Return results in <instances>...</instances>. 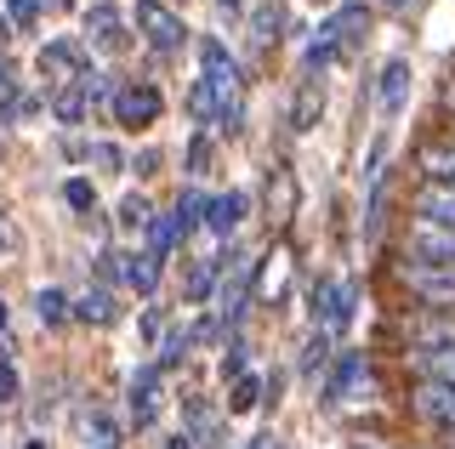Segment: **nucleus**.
I'll list each match as a JSON object with an SVG mask.
<instances>
[{"instance_id": "14", "label": "nucleus", "mask_w": 455, "mask_h": 449, "mask_svg": "<svg viewBox=\"0 0 455 449\" xmlns=\"http://www.w3.org/2000/svg\"><path fill=\"white\" fill-rule=\"evenodd\" d=\"M68 319H80V325H114L120 319V302H114V290H80L75 302H68Z\"/></svg>"}, {"instance_id": "17", "label": "nucleus", "mask_w": 455, "mask_h": 449, "mask_svg": "<svg viewBox=\"0 0 455 449\" xmlns=\"http://www.w3.org/2000/svg\"><path fill=\"white\" fill-rule=\"evenodd\" d=\"M364 29H370V12H364V6H341L331 23H319V35L331 40L336 51H347V46H353V40H359Z\"/></svg>"}, {"instance_id": "6", "label": "nucleus", "mask_w": 455, "mask_h": 449, "mask_svg": "<svg viewBox=\"0 0 455 449\" xmlns=\"http://www.w3.org/2000/svg\"><path fill=\"white\" fill-rule=\"evenodd\" d=\"M137 29L154 51H182V18L165 12L160 0H137Z\"/></svg>"}, {"instance_id": "22", "label": "nucleus", "mask_w": 455, "mask_h": 449, "mask_svg": "<svg viewBox=\"0 0 455 449\" xmlns=\"http://www.w3.org/2000/svg\"><path fill=\"white\" fill-rule=\"evenodd\" d=\"M171 228H177V240H188L194 228H205V193H177V205H171Z\"/></svg>"}, {"instance_id": "21", "label": "nucleus", "mask_w": 455, "mask_h": 449, "mask_svg": "<svg viewBox=\"0 0 455 449\" xmlns=\"http://www.w3.org/2000/svg\"><path fill=\"white\" fill-rule=\"evenodd\" d=\"M381 114H398L404 108V97H410V63H387L381 68Z\"/></svg>"}, {"instance_id": "23", "label": "nucleus", "mask_w": 455, "mask_h": 449, "mask_svg": "<svg viewBox=\"0 0 455 449\" xmlns=\"http://www.w3.org/2000/svg\"><path fill=\"white\" fill-rule=\"evenodd\" d=\"M85 29H92V40H103V46H120V12H114L108 0H97V6L85 12Z\"/></svg>"}, {"instance_id": "38", "label": "nucleus", "mask_w": 455, "mask_h": 449, "mask_svg": "<svg viewBox=\"0 0 455 449\" xmlns=\"http://www.w3.org/2000/svg\"><path fill=\"white\" fill-rule=\"evenodd\" d=\"M12 398H18V370L0 358V404H12Z\"/></svg>"}, {"instance_id": "42", "label": "nucleus", "mask_w": 455, "mask_h": 449, "mask_svg": "<svg viewBox=\"0 0 455 449\" xmlns=\"http://www.w3.org/2000/svg\"><path fill=\"white\" fill-rule=\"evenodd\" d=\"M0 97H6V58H0Z\"/></svg>"}, {"instance_id": "33", "label": "nucleus", "mask_w": 455, "mask_h": 449, "mask_svg": "<svg viewBox=\"0 0 455 449\" xmlns=\"http://www.w3.org/2000/svg\"><path fill=\"white\" fill-rule=\"evenodd\" d=\"M63 200L75 205V210H92V205H97V188H92L85 177H68V182H63Z\"/></svg>"}, {"instance_id": "27", "label": "nucleus", "mask_w": 455, "mask_h": 449, "mask_svg": "<svg viewBox=\"0 0 455 449\" xmlns=\"http://www.w3.org/2000/svg\"><path fill=\"white\" fill-rule=\"evenodd\" d=\"M267 205H279L274 217H284V210L296 205V182H291V171H284V165H279V171H267Z\"/></svg>"}, {"instance_id": "18", "label": "nucleus", "mask_w": 455, "mask_h": 449, "mask_svg": "<svg viewBox=\"0 0 455 449\" xmlns=\"http://www.w3.org/2000/svg\"><path fill=\"white\" fill-rule=\"evenodd\" d=\"M154 387H160V370L142 364L137 382H132V421H137V427H148V421L160 415V392H154Z\"/></svg>"}, {"instance_id": "2", "label": "nucleus", "mask_w": 455, "mask_h": 449, "mask_svg": "<svg viewBox=\"0 0 455 449\" xmlns=\"http://www.w3.org/2000/svg\"><path fill=\"white\" fill-rule=\"evenodd\" d=\"M393 335L404 342V353H433V347H455V313L438 307H410L393 319Z\"/></svg>"}, {"instance_id": "1", "label": "nucleus", "mask_w": 455, "mask_h": 449, "mask_svg": "<svg viewBox=\"0 0 455 449\" xmlns=\"http://www.w3.org/2000/svg\"><path fill=\"white\" fill-rule=\"evenodd\" d=\"M393 279L410 290L416 307H438V313H455V268L450 262H416V256H398Z\"/></svg>"}, {"instance_id": "40", "label": "nucleus", "mask_w": 455, "mask_h": 449, "mask_svg": "<svg viewBox=\"0 0 455 449\" xmlns=\"http://www.w3.org/2000/svg\"><path fill=\"white\" fill-rule=\"evenodd\" d=\"M6 40H12V18H6V12H0V46H6Z\"/></svg>"}, {"instance_id": "34", "label": "nucleus", "mask_w": 455, "mask_h": 449, "mask_svg": "<svg viewBox=\"0 0 455 449\" xmlns=\"http://www.w3.org/2000/svg\"><path fill=\"white\" fill-rule=\"evenodd\" d=\"M6 18H12V29H35L40 23V0H6Z\"/></svg>"}, {"instance_id": "10", "label": "nucleus", "mask_w": 455, "mask_h": 449, "mask_svg": "<svg viewBox=\"0 0 455 449\" xmlns=\"http://www.w3.org/2000/svg\"><path fill=\"white\" fill-rule=\"evenodd\" d=\"M245 210H251V193L245 188H228V193H217V200H205V228L217 233V240H228V233L245 222Z\"/></svg>"}, {"instance_id": "29", "label": "nucleus", "mask_w": 455, "mask_h": 449, "mask_svg": "<svg viewBox=\"0 0 455 449\" xmlns=\"http://www.w3.org/2000/svg\"><path fill=\"white\" fill-rule=\"evenodd\" d=\"M302 370L307 375L331 370V330H313V342H307V353H302Z\"/></svg>"}, {"instance_id": "32", "label": "nucleus", "mask_w": 455, "mask_h": 449, "mask_svg": "<svg viewBox=\"0 0 455 449\" xmlns=\"http://www.w3.org/2000/svg\"><path fill=\"white\" fill-rule=\"evenodd\" d=\"M85 444H92V449H114V444H120V427H114L108 415H92V427H85Z\"/></svg>"}, {"instance_id": "7", "label": "nucleus", "mask_w": 455, "mask_h": 449, "mask_svg": "<svg viewBox=\"0 0 455 449\" xmlns=\"http://www.w3.org/2000/svg\"><path fill=\"white\" fill-rule=\"evenodd\" d=\"M404 256H416V262H450L455 268V228H444V222H410V250Z\"/></svg>"}, {"instance_id": "35", "label": "nucleus", "mask_w": 455, "mask_h": 449, "mask_svg": "<svg viewBox=\"0 0 455 449\" xmlns=\"http://www.w3.org/2000/svg\"><path fill=\"white\" fill-rule=\"evenodd\" d=\"M188 171H194V177L211 171V137H194V143H188Z\"/></svg>"}, {"instance_id": "20", "label": "nucleus", "mask_w": 455, "mask_h": 449, "mask_svg": "<svg viewBox=\"0 0 455 449\" xmlns=\"http://www.w3.org/2000/svg\"><path fill=\"white\" fill-rule=\"evenodd\" d=\"M199 68H205L199 80H211V86H222V80H239V68H234V58H228L222 40H199Z\"/></svg>"}, {"instance_id": "25", "label": "nucleus", "mask_w": 455, "mask_h": 449, "mask_svg": "<svg viewBox=\"0 0 455 449\" xmlns=\"http://www.w3.org/2000/svg\"><path fill=\"white\" fill-rule=\"evenodd\" d=\"M217 273H222V256L194 262V268H188V302H205L211 290H217Z\"/></svg>"}, {"instance_id": "31", "label": "nucleus", "mask_w": 455, "mask_h": 449, "mask_svg": "<svg viewBox=\"0 0 455 449\" xmlns=\"http://www.w3.org/2000/svg\"><path fill=\"white\" fill-rule=\"evenodd\" d=\"M171 245H177V228H171V217H154L148 222V250H154V256H171Z\"/></svg>"}, {"instance_id": "4", "label": "nucleus", "mask_w": 455, "mask_h": 449, "mask_svg": "<svg viewBox=\"0 0 455 449\" xmlns=\"http://www.w3.org/2000/svg\"><path fill=\"white\" fill-rule=\"evenodd\" d=\"M410 415L427 421L433 432H455V387H444V382H416V387H410Z\"/></svg>"}, {"instance_id": "45", "label": "nucleus", "mask_w": 455, "mask_h": 449, "mask_svg": "<svg viewBox=\"0 0 455 449\" xmlns=\"http://www.w3.org/2000/svg\"><path fill=\"white\" fill-rule=\"evenodd\" d=\"M234 6H239V0H222V12H234Z\"/></svg>"}, {"instance_id": "3", "label": "nucleus", "mask_w": 455, "mask_h": 449, "mask_svg": "<svg viewBox=\"0 0 455 449\" xmlns=\"http://www.w3.org/2000/svg\"><path fill=\"white\" fill-rule=\"evenodd\" d=\"M251 279H256V256L251 250H228L222 256V285H217V302H222V319L228 325H239V313L251 307Z\"/></svg>"}, {"instance_id": "43", "label": "nucleus", "mask_w": 455, "mask_h": 449, "mask_svg": "<svg viewBox=\"0 0 455 449\" xmlns=\"http://www.w3.org/2000/svg\"><path fill=\"white\" fill-rule=\"evenodd\" d=\"M251 449H274V438H256V444H251Z\"/></svg>"}, {"instance_id": "28", "label": "nucleus", "mask_w": 455, "mask_h": 449, "mask_svg": "<svg viewBox=\"0 0 455 449\" xmlns=\"http://www.w3.org/2000/svg\"><path fill=\"white\" fill-rule=\"evenodd\" d=\"M251 23H256V29H251V35H256V40H262V46H267V40H279V23H284V6H279V0H267V6H256V18H251Z\"/></svg>"}, {"instance_id": "11", "label": "nucleus", "mask_w": 455, "mask_h": 449, "mask_svg": "<svg viewBox=\"0 0 455 449\" xmlns=\"http://www.w3.org/2000/svg\"><path fill=\"white\" fill-rule=\"evenodd\" d=\"M319 114H324V80H319V75H307L302 86H296V97H291V131H296V137H307L313 125H319Z\"/></svg>"}, {"instance_id": "5", "label": "nucleus", "mask_w": 455, "mask_h": 449, "mask_svg": "<svg viewBox=\"0 0 455 449\" xmlns=\"http://www.w3.org/2000/svg\"><path fill=\"white\" fill-rule=\"evenodd\" d=\"M160 108H165V97L154 86H120L114 91V120H120L125 131H148V125L160 120Z\"/></svg>"}, {"instance_id": "30", "label": "nucleus", "mask_w": 455, "mask_h": 449, "mask_svg": "<svg viewBox=\"0 0 455 449\" xmlns=\"http://www.w3.org/2000/svg\"><path fill=\"white\" fill-rule=\"evenodd\" d=\"M35 313H40V325H63V319H68V296H63V290H40Z\"/></svg>"}, {"instance_id": "16", "label": "nucleus", "mask_w": 455, "mask_h": 449, "mask_svg": "<svg viewBox=\"0 0 455 449\" xmlns=\"http://www.w3.org/2000/svg\"><path fill=\"white\" fill-rule=\"evenodd\" d=\"M85 75H92V68H85ZM85 75L52 91V114H57V125H80V120H85V108H92V91H85Z\"/></svg>"}, {"instance_id": "37", "label": "nucleus", "mask_w": 455, "mask_h": 449, "mask_svg": "<svg viewBox=\"0 0 455 449\" xmlns=\"http://www.w3.org/2000/svg\"><path fill=\"white\" fill-rule=\"evenodd\" d=\"M222 375H228V382H239V375H245V342H234V353L222 358Z\"/></svg>"}, {"instance_id": "15", "label": "nucleus", "mask_w": 455, "mask_h": 449, "mask_svg": "<svg viewBox=\"0 0 455 449\" xmlns=\"http://www.w3.org/2000/svg\"><path fill=\"white\" fill-rule=\"evenodd\" d=\"M404 364H410V375H416V382H444V387H455V347H433V353H404Z\"/></svg>"}, {"instance_id": "24", "label": "nucleus", "mask_w": 455, "mask_h": 449, "mask_svg": "<svg viewBox=\"0 0 455 449\" xmlns=\"http://www.w3.org/2000/svg\"><path fill=\"white\" fill-rule=\"evenodd\" d=\"M148 222H154V205L142 200V193H125L120 200V228L125 233H148Z\"/></svg>"}, {"instance_id": "13", "label": "nucleus", "mask_w": 455, "mask_h": 449, "mask_svg": "<svg viewBox=\"0 0 455 449\" xmlns=\"http://www.w3.org/2000/svg\"><path fill=\"white\" fill-rule=\"evenodd\" d=\"M416 217L455 228V188H450V182H421V188H416Z\"/></svg>"}, {"instance_id": "9", "label": "nucleus", "mask_w": 455, "mask_h": 449, "mask_svg": "<svg viewBox=\"0 0 455 449\" xmlns=\"http://www.w3.org/2000/svg\"><path fill=\"white\" fill-rule=\"evenodd\" d=\"M416 165H421L427 182H450V188H455V131L427 137V143L416 148Z\"/></svg>"}, {"instance_id": "46", "label": "nucleus", "mask_w": 455, "mask_h": 449, "mask_svg": "<svg viewBox=\"0 0 455 449\" xmlns=\"http://www.w3.org/2000/svg\"><path fill=\"white\" fill-rule=\"evenodd\" d=\"M0 245H6V222H0Z\"/></svg>"}, {"instance_id": "39", "label": "nucleus", "mask_w": 455, "mask_h": 449, "mask_svg": "<svg viewBox=\"0 0 455 449\" xmlns=\"http://www.w3.org/2000/svg\"><path fill=\"white\" fill-rule=\"evenodd\" d=\"M132 165H137V171H142V177H148V171H160V154H154V148H148V154H137V160H132Z\"/></svg>"}, {"instance_id": "26", "label": "nucleus", "mask_w": 455, "mask_h": 449, "mask_svg": "<svg viewBox=\"0 0 455 449\" xmlns=\"http://www.w3.org/2000/svg\"><path fill=\"white\" fill-rule=\"evenodd\" d=\"M256 404H262V382H256V375H239V382L228 387V415H245Z\"/></svg>"}, {"instance_id": "8", "label": "nucleus", "mask_w": 455, "mask_h": 449, "mask_svg": "<svg viewBox=\"0 0 455 449\" xmlns=\"http://www.w3.org/2000/svg\"><path fill=\"white\" fill-rule=\"evenodd\" d=\"M370 375V364H364V353L359 347H341V353L331 358V375H324V398L331 404H341V398H353V387H359Z\"/></svg>"}, {"instance_id": "44", "label": "nucleus", "mask_w": 455, "mask_h": 449, "mask_svg": "<svg viewBox=\"0 0 455 449\" xmlns=\"http://www.w3.org/2000/svg\"><path fill=\"white\" fill-rule=\"evenodd\" d=\"M0 330H6V302H0Z\"/></svg>"}, {"instance_id": "19", "label": "nucleus", "mask_w": 455, "mask_h": 449, "mask_svg": "<svg viewBox=\"0 0 455 449\" xmlns=\"http://www.w3.org/2000/svg\"><path fill=\"white\" fill-rule=\"evenodd\" d=\"M40 75H85L80 68V46L75 40H52V46H40Z\"/></svg>"}, {"instance_id": "47", "label": "nucleus", "mask_w": 455, "mask_h": 449, "mask_svg": "<svg viewBox=\"0 0 455 449\" xmlns=\"http://www.w3.org/2000/svg\"><path fill=\"white\" fill-rule=\"evenodd\" d=\"M393 6H404V0H393Z\"/></svg>"}, {"instance_id": "41", "label": "nucleus", "mask_w": 455, "mask_h": 449, "mask_svg": "<svg viewBox=\"0 0 455 449\" xmlns=\"http://www.w3.org/2000/svg\"><path fill=\"white\" fill-rule=\"evenodd\" d=\"M444 103H450V114H455V80H450V86H444Z\"/></svg>"}, {"instance_id": "12", "label": "nucleus", "mask_w": 455, "mask_h": 449, "mask_svg": "<svg viewBox=\"0 0 455 449\" xmlns=\"http://www.w3.org/2000/svg\"><path fill=\"white\" fill-rule=\"evenodd\" d=\"M160 268L165 262L154 256V250H125L120 256V279L137 290V296H154V290H160Z\"/></svg>"}, {"instance_id": "36", "label": "nucleus", "mask_w": 455, "mask_h": 449, "mask_svg": "<svg viewBox=\"0 0 455 449\" xmlns=\"http://www.w3.org/2000/svg\"><path fill=\"white\" fill-rule=\"evenodd\" d=\"M92 160L103 165V171H125V160H120V148H114V143H92Z\"/></svg>"}]
</instances>
